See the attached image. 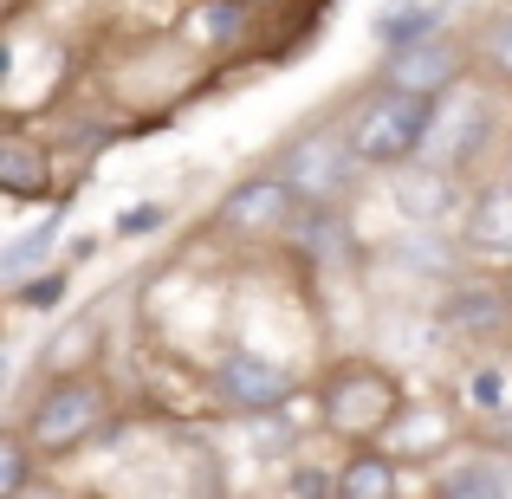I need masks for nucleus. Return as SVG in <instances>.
Masks as SVG:
<instances>
[{
    "label": "nucleus",
    "mask_w": 512,
    "mask_h": 499,
    "mask_svg": "<svg viewBox=\"0 0 512 499\" xmlns=\"http://www.w3.org/2000/svg\"><path fill=\"white\" fill-rule=\"evenodd\" d=\"M338 130L350 137V150H357L363 169H409V163H422V150H428L435 104L376 78V91H363V98L350 104V117Z\"/></svg>",
    "instance_id": "f257e3e1"
},
{
    "label": "nucleus",
    "mask_w": 512,
    "mask_h": 499,
    "mask_svg": "<svg viewBox=\"0 0 512 499\" xmlns=\"http://www.w3.org/2000/svg\"><path fill=\"white\" fill-rule=\"evenodd\" d=\"M402 415H409V396L383 363H338L325 376V389H318V422L344 441H376Z\"/></svg>",
    "instance_id": "f03ea898"
},
{
    "label": "nucleus",
    "mask_w": 512,
    "mask_h": 499,
    "mask_svg": "<svg viewBox=\"0 0 512 499\" xmlns=\"http://www.w3.org/2000/svg\"><path fill=\"white\" fill-rule=\"evenodd\" d=\"M104 415H111L104 376H65V383L39 389V402L26 409L20 435H26V448H33L39 461H65V454H78L104 428Z\"/></svg>",
    "instance_id": "7ed1b4c3"
},
{
    "label": "nucleus",
    "mask_w": 512,
    "mask_h": 499,
    "mask_svg": "<svg viewBox=\"0 0 512 499\" xmlns=\"http://www.w3.org/2000/svg\"><path fill=\"white\" fill-rule=\"evenodd\" d=\"M357 169L363 163H357V150H350V137H344V130H331V124L299 130V137L286 143V156H279V175L299 188L305 208H331L338 195H350Z\"/></svg>",
    "instance_id": "20e7f679"
},
{
    "label": "nucleus",
    "mask_w": 512,
    "mask_h": 499,
    "mask_svg": "<svg viewBox=\"0 0 512 499\" xmlns=\"http://www.w3.org/2000/svg\"><path fill=\"white\" fill-rule=\"evenodd\" d=\"M208 383L221 396V409H234V415H279L292 402V389H299L286 363L260 357V350H227Z\"/></svg>",
    "instance_id": "39448f33"
},
{
    "label": "nucleus",
    "mask_w": 512,
    "mask_h": 499,
    "mask_svg": "<svg viewBox=\"0 0 512 499\" xmlns=\"http://www.w3.org/2000/svg\"><path fill=\"white\" fill-rule=\"evenodd\" d=\"M299 188L286 182L279 169L266 175H247V182H234L221 195V208H214V221L227 227V234H286L292 221H299Z\"/></svg>",
    "instance_id": "423d86ee"
},
{
    "label": "nucleus",
    "mask_w": 512,
    "mask_h": 499,
    "mask_svg": "<svg viewBox=\"0 0 512 499\" xmlns=\"http://www.w3.org/2000/svg\"><path fill=\"white\" fill-rule=\"evenodd\" d=\"M487 137H493V104L480 98V91H448V98L435 104V130H428L422 163L454 175V169H467L480 150H487Z\"/></svg>",
    "instance_id": "0eeeda50"
},
{
    "label": "nucleus",
    "mask_w": 512,
    "mask_h": 499,
    "mask_svg": "<svg viewBox=\"0 0 512 499\" xmlns=\"http://www.w3.org/2000/svg\"><path fill=\"white\" fill-rule=\"evenodd\" d=\"M389 201H396V214L415 227V234H435V227H448V221H467L461 182H454L448 169H435V163L396 169L389 175Z\"/></svg>",
    "instance_id": "6e6552de"
},
{
    "label": "nucleus",
    "mask_w": 512,
    "mask_h": 499,
    "mask_svg": "<svg viewBox=\"0 0 512 499\" xmlns=\"http://www.w3.org/2000/svg\"><path fill=\"white\" fill-rule=\"evenodd\" d=\"M461 247L474 253V260H487V266H512V169L467 201Z\"/></svg>",
    "instance_id": "1a4fd4ad"
},
{
    "label": "nucleus",
    "mask_w": 512,
    "mask_h": 499,
    "mask_svg": "<svg viewBox=\"0 0 512 499\" xmlns=\"http://www.w3.org/2000/svg\"><path fill=\"white\" fill-rule=\"evenodd\" d=\"M454 72H461V52H454L448 39H422V46H402V52H389V65H383V85H396V91H415V98L441 104V98L454 91Z\"/></svg>",
    "instance_id": "9d476101"
},
{
    "label": "nucleus",
    "mask_w": 512,
    "mask_h": 499,
    "mask_svg": "<svg viewBox=\"0 0 512 499\" xmlns=\"http://www.w3.org/2000/svg\"><path fill=\"white\" fill-rule=\"evenodd\" d=\"M98 357H104V318L78 312L72 325L46 344V376L52 383H65V376H98Z\"/></svg>",
    "instance_id": "9b49d317"
},
{
    "label": "nucleus",
    "mask_w": 512,
    "mask_h": 499,
    "mask_svg": "<svg viewBox=\"0 0 512 499\" xmlns=\"http://www.w3.org/2000/svg\"><path fill=\"white\" fill-rule=\"evenodd\" d=\"M435 499H512V454H467L435 480Z\"/></svg>",
    "instance_id": "f8f14e48"
},
{
    "label": "nucleus",
    "mask_w": 512,
    "mask_h": 499,
    "mask_svg": "<svg viewBox=\"0 0 512 499\" xmlns=\"http://www.w3.org/2000/svg\"><path fill=\"white\" fill-rule=\"evenodd\" d=\"M506 318H512V292H493V286H454L448 299H441V325L448 331L487 337V331H500Z\"/></svg>",
    "instance_id": "ddd939ff"
},
{
    "label": "nucleus",
    "mask_w": 512,
    "mask_h": 499,
    "mask_svg": "<svg viewBox=\"0 0 512 499\" xmlns=\"http://www.w3.org/2000/svg\"><path fill=\"white\" fill-rule=\"evenodd\" d=\"M396 454L383 448H363L338 467V499H396Z\"/></svg>",
    "instance_id": "4468645a"
},
{
    "label": "nucleus",
    "mask_w": 512,
    "mask_h": 499,
    "mask_svg": "<svg viewBox=\"0 0 512 499\" xmlns=\"http://www.w3.org/2000/svg\"><path fill=\"white\" fill-rule=\"evenodd\" d=\"M435 13L441 7H428V0H389V7H376V39L389 52L422 46V39H435Z\"/></svg>",
    "instance_id": "2eb2a0df"
},
{
    "label": "nucleus",
    "mask_w": 512,
    "mask_h": 499,
    "mask_svg": "<svg viewBox=\"0 0 512 499\" xmlns=\"http://www.w3.org/2000/svg\"><path fill=\"white\" fill-rule=\"evenodd\" d=\"M46 175H52V156L39 150L33 137H20V130H13V137L0 143V182H7V195H39V188H46Z\"/></svg>",
    "instance_id": "dca6fc26"
},
{
    "label": "nucleus",
    "mask_w": 512,
    "mask_h": 499,
    "mask_svg": "<svg viewBox=\"0 0 512 499\" xmlns=\"http://www.w3.org/2000/svg\"><path fill=\"white\" fill-rule=\"evenodd\" d=\"M461 402L467 415H480V422H493V415L512 409V363H474L461 383Z\"/></svg>",
    "instance_id": "f3484780"
},
{
    "label": "nucleus",
    "mask_w": 512,
    "mask_h": 499,
    "mask_svg": "<svg viewBox=\"0 0 512 499\" xmlns=\"http://www.w3.org/2000/svg\"><path fill=\"white\" fill-rule=\"evenodd\" d=\"M33 461H39V454L26 448L20 428H13V435H0V499H20L26 487H33Z\"/></svg>",
    "instance_id": "a211bd4d"
},
{
    "label": "nucleus",
    "mask_w": 512,
    "mask_h": 499,
    "mask_svg": "<svg viewBox=\"0 0 512 499\" xmlns=\"http://www.w3.org/2000/svg\"><path fill=\"white\" fill-rule=\"evenodd\" d=\"M52 240H59V221H39L26 240H13V247L0 253V273H7V279H26V266H39V260H46V253H52Z\"/></svg>",
    "instance_id": "6ab92c4d"
},
{
    "label": "nucleus",
    "mask_w": 512,
    "mask_h": 499,
    "mask_svg": "<svg viewBox=\"0 0 512 499\" xmlns=\"http://www.w3.org/2000/svg\"><path fill=\"white\" fill-rule=\"evenodd\" d=\"M195 39H208V46H227V39L247 33V20H240V0H208V7L195 13Z\"/></svg>",
    "instance_id": "aec40b11"
},
{
    "label": "nucleus",
    "mask_w": 512,
    "mask_h": 499,
    "mask_svg": "<svg viewBox=\"0 0 512 499\" xmlns=\"http://www.w3.org/2000/svg\"><path fill=\"white\" fill-rule=\"evenodd\" d=\"M480 59H487L493 78H506V85H512V13H500V20L480 33Z\"/></svg>",
    "instance_id": "412c9836"
},
{
    "label": "nucleus",
    "mask_w": 512,
    "mask_h": 499,
    "mask_svg": "<svg viewBox=\"0 0 512 499\" xmlns=\"http://www.w3.org/2000/svg\"><path fill=\"white\" fill-rule=\"evenodd\" d=\"M292 499H338V474H325V467H292Z\"/></svg>",
    "instance_id": "4be33fe9"
},
{
    "label": "nucleus",
    "mask_w": 512,
    "mask_h": 499,
    "mask_svg": "<svg viewBox=\"0 0 512 499\" xmlns=\"http://www.w3.org/2000/svg\"><path fill=\"white\" fill-rule=\"evenodd\" d=\"M13 299L33 305V312H46V305H59V299H65V273H39V286H20Z\"/></svg>",
    "instance_id": "5701e85b"
},
{
    "label": "nucleus",
    "mask_w": 512,
    "mask_h": 499,
    "mask_svg": "<svg viewBox=\"0 0 512 499\" xmlns=\"http://www.w3.org/2000/svg\"><path fill=\"white\" fill-rule=\"evenodd\" d=\"M163 221H169L163 208H130L124 221H117V234H150V227H163Z\"/></svg>",
    "instance_id": "b1692460"
},
{
    "label": "nucleus",
    "mask_w": 512,
    "mask_h": 499,
    "mask_svg": "<svg viewBox=\"0 0 512 499\" xmlns=\"http://www.w3.org/2000/svg\"><path fill=\"white\" fill-rule=\"evenodd\" d=\"M20 499H65V493H59V487H26Z\"/></svg>",
    "instance_id": "393cba45"
}]
</instances>
